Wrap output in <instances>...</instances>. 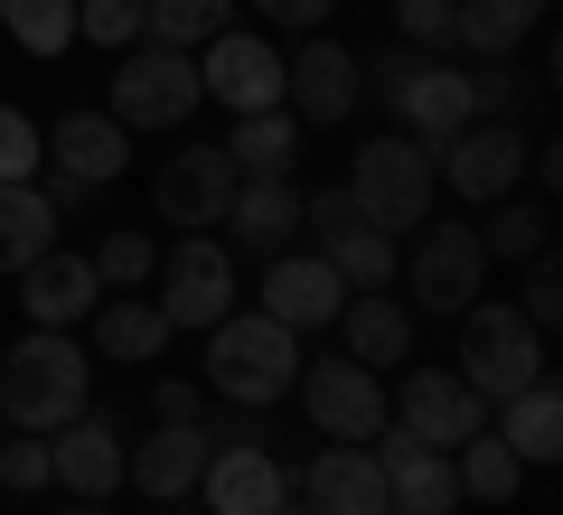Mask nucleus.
<instances>
[{
  "label": "nucleus",
  "mask_w": 563,
  "mask_h": 515,
  "mask_svg": "<svg viewBox=\"0 0 563 515\" xmlns=\"http://www.w3.org/2000/svg\"><path fill=\"white\" fill-rule=\"evenodd\" d=\"M38 159H47L38 122H29L20 103H0V188H10V179H38Z\"/></svg>",
  "instance_id": "obj_38"
},
{
  "label": "nucleus",
  "mask_w": 563,
  "mask_h": 515,
  "mask_svg": "<svg viewBox=\"0 0 563 515\" xmlns=\"http://www.w3.org/2000/svg\"><path fill=\"white\" fill-rule=\"evenodd\" d=\"M291 496H301L310 515H395L385 506V469H376L366 440H329V450L291 478Z\"/></svg>",
  "instance_id": "obj_16"
},
{
  "label": "nucleus",
  "mask_w": 563,
  "mask_h": 515,
  "mask_svg": "<svg viewBox=\"0 0 563 515\" xmlns=\"http://www.w3.org/2000/svg\"><path fill=\"white\" fill-rule=\"evenodd\" d=\"M310 254H320L329 272L347 281V291H385V281H395V262H404V244H395V235H376L366 216H347L339 235H320Z\"/></svg>",
  "instance_id": "obj_28"
},
{
  "label": "nucleus",
  "mask_w": 563,
  "mask_h": 515,
  "mask_svg": "<svg viewBox=\"0 0 563 515\" xmlns=\"http://www.w3.org/2000/svg\"><path fill=\"white\" fill-rule=\"evenodd\" d=\"M225 235H235L244 254L273 262L282 244L301 235V188H291V179H244V188H235V206H225Z\"/></svg>",
  "instance_id": "obj_25"
},
{
  "label": "nucleus",
  "mask_w": 563,
  "mask_h": 515,
  "mask_svg": "<svg viewBox=\"0 0 563 515\" xmlns=\"http://www.w3.org/2000/svg\"><path fill=\"white\" fill-rule=\"evenodd\" d=\"M198 488H207V506H217V515H273L282 496H291V478H282L273 440H217Z\"/></svg>",
  "instance_id": "obj_18"
},
{
  "label": "nucleus",
  "mask_w": 563,
  "mask_h": 515,
  "mask_svg": "<svg viewBox=\"0 0 563 515\" xmlns=\"http://www.w3.org/2000/svg\"><path fill=\"white\" fill-rule=\"evenodd\" d=\"M235 188H244V169L225 159V141H198V150H169L161 159L151 206H161V225H179V235H207V225H225Z\"/></svg>",
  "instance_id": "obj_9"
},
{
  "label": "nucleus",
  "mask_w": 563,
  "mask_h": 515,
  "mask_svg": "<svg viewBox=\"0 0 563 515\" xmlns=\"http://www.w3.org/2000/svg\"><path fill=\"white\" fill-rule=\"evenodd\" d=\"M225 20H235V0H141V38L151 47H188V57H198Z\"/></svg>",
  "instance_id": "obj_32"
},
{
  "label": "nucleus",
  "mask_w": 563,
  "mask_h": 515,
  "mask_svg": "<svg viewBox=\"0 0 563 515\" xmlns=\"http://www.w3.org/2000/svg\"><path fill=\"white\" fill-rule=\"evenodd\" d=\"M47 459H57V488L66 496H113L122 488V432L85 403L66 432H47Z\"/></svg>",
  "instance_id": "obj_20"
},
{
  "label": "nucleus",
  "mask_w": 563,
  "mask_h": 515,
  "mask_svg": "<svg viewBox=\"0 0 563 515\" xmlns=\"http://www.w3.org/2000/svg\"><path fill=\"white\" fill-rule=\"evenodd\" d=\"M207 450H217V432H207V422H151V432L122 450V478H132L151 506H179V496L207 478Z\"/></svg>",
  "instance_id": "obj_15"
},
{
  "label": "nucleus",
  "mask_w": 563,
  "mask_h": 515,
  "mask_svg": "<svg viewBox=\"0 0 563 515\" xmlns=\"http://www.w3.org/2000/svg\"><path fill=\"white\" fill-rule=\"evenodd\" d=\"M198 57H188V47H122V66H113V103H103V113L122 122V132H169V122H188L198 113Z\"/></svg>",
  "instance_id": "obj_6"
},
{
  "label": "nucleus",
  "mask_w": 563,
  "mask_h": 515,
  "mask_svg": "<svg viewBox=\"0 0 563 515\" xmlns=\"http://www.w3.org/2000/svg\"><path fill=\"white\" fill-rule=\"evenodd\" d=\"M329 328L347 337L339 357H357V366H404V357H413V310H404V300H385V291H347Z\"/></svg>",
  "instance_id": "obj_23"
},
{
  "label": "nucleus",
  "mask_w": 563,
  "mask_h": 515,
  "mask_svg": "<svg viewBox=\"0 0 563 515\" xmlns=\"http://www.w3.org/2000/svg\"><path fill=\"white\" fill-rule=\"evenodd\" d=\"M451 366H461V384L479 403H507L517 384L554 376V366H544V337L517 318V300H470V310H461V357H451Z\"/></svg>",
  "instance_id": "obj_3"
},
{
  "label": "nucleus",
  "mask_w": 563,
  "mask_h": 515,
  "mask_svg": "<svg viewBox=\"0 0 563 515\" xmlns=\"http://www.w3.org/2000/svg\"><path fill=\"white\" fill-rule=\"evenodd\" d=\"M432 179H442L461 206L517 198V179H526V132H517V122H461V132L432 150Z\"/></svg>",
  "instance_id": "obj_8"
},
{
  "label": "nucleus",
  "mask_w": 563,
  "mask_h": 515,
  "mask_svg": "<svg viewBox=\"0 0 563 515\" xmlns=\"http://www.w3.org/2000/svg\"><path fill=\"white\" fill-rule=\"evenodd\" d=\"M95 403V357L76 347V328H29L0 357V413L10 432H66Z\"/></svg>",
  "instance_id": "obj_1"
},
{
  "label": "nucleus",
  "mask_w": 563,
  "mask_h": 515,
  "mask_svg": "<svg viewBox=\"0 0 563 515\" xmlns=\"http://www.w3.org/2000/svg\"><path fill=\"white\" fill-rule=\"evenodd\" d=\"M282 113L301 122V132H329V122L357 113V57L339 38H301L282 57Z\"/></svg>",
  "instance_id": "obj_13"
},
{
  "label": "nucleus",
  "mask_w": 563,
  "mask_h": 515,
  "mask_svg": "<svg viewBox=\"0 0 563 515\" xmlns=\"http://www.w3.org/2000/svg\"><path fill=\"white\" fill-rule=\"evenodd\" d=\"M544 10L554 0H451V47H470V57H517L526 38L544 29Z\"/></svg>",
  "instance_id": "obj_27"
},
{
  "label": "nucleus",
  "mask_w": 563,
  "mask_h": 515,
  "mask_svg": "<svg viewBox=\"0 0 563 515\" xmlns=\"http://www.w3.org/2000/svg\"><path fill=\"white\" fill-rule=\"evenodd\" d=\"M76 38H95V47H141V0H76Z\"/></svg>",
  "instance_id": "obj_37"
},
{
  "label": "nucleus",
  "mask_w": 563,
  "mask_h": 515,
  "mask_svg": "<svg viewBox=\"0 0 563 515\" xmlns=\"http://www.w3.org/2000/svg\"><path fill=\"white\" fill-rule=\"evenodd\" d=\"M225 159H235L244 179H291V159H301V122L282 113H235V132H225Z\"/></svg>",
  "instance_id": "obj_29"
},
{
  "label": "nucleus",
  "mask_w": 563,
  "mask_h": 515,
  "mask_svg": "<svg viewBox=\"0 0 563 515\" xmlns=\"http://www.w3.org/2000/svg\"><path fill=\"white\" fill-rule=\"evenodd\" d=\"M291 394L320 422V440H376V422H385V384L357 357H301V384Z\"/></svg>",
  "instance_id": "obj_10"
},
{
  "label": "nucleus",
  "mask_w": 563,
  "mask_h": 515,
  "mask_svg": "<svg viewBox=\"0 0 563 515\" xmlns=\"http://www.w3.org/2000/svg\"><path fill=\"white\" fill-rule=\"evenodd\" d=\"M263 318H282V328L291 337H310V328H329V318H339V300H347V281L329 272L320 254H273L263 262Z\"/></svg>",
  "instance_id": "obj_17"
},
{
  "label": "nucleus",
  "mask_w": 563,
  "mask_h": 515,
  "mask_svg": "<svg viewBox=\"0 0 563 515\" xmlns=\"http://www.w3.org/2000/svg\"><path fill=\"white\" fill-rule=\"evenodd\" d=\"M57 515H113V506H103V496H76V506H57Z\"/></svg>",
  "instance_id": "obj_43"
},
{
  "label": "nucleus",
  "mask_w": 563,
  "mask_h": 515,
  "mask_svg": "<svg viewBox=\"0 0 563 515\" xmlns=\"http://www.w3.org/2000/svg\"><path fill=\"white\" fill-rule=\"evenodd\" d=\"M291 384H301V337L282 328V318L225 310L217 328H207V394H217V403L263 413V403H282Z\"/></svg>",
  "instance_id": "obj_2"
},
{
  "label": "nucleus",
  "mask_w": 563,
  "mask_h": 515,
  "mask_svg": "<svg viewBox=\"0 0 563 515\" xmlns=\"http://www.w3.org/2000/svg\"><path fill=\"white\" fill-rule=\"evenodd\" d=\"M366 450H376V469H385V506H395V515H451V506H461V469H451V450H422L395 413L376 422Z\"/></svg>",
  "instance_id": "obj_11"
},
{
  "label": "nucleus",
  "mask_w": 563,
  "mask_h": 515,
  "mask_svg": "<svg viewBox=\"0 0 563 515\" xmlns=\"http://www.w3.org/2000/svg\"><path fill=\"white\" fill-rule=\"evenodd\" d=\"M235 10H263V20L291 29V38H320V20L339 10V0H235Z\"/></svg>",
  "instance_id": "obj_41"
},
{
  "label": "nucleus",
  "mask_w": 563,
  "mask_h": 515,
  "mask_svg": "<svg viewBox=\"0 0 563 515\" xmlns=\"http://www.w3.org/2000/svg\"><path fill=\"white\" fill-rule=\"evenodd\" d=\"M385 413L404 422V432L422 440V450H461L470 432H488V403L461 384V366H432V376H404L395 394H385Z\"/></svg>",
  "instance_id": "obj_12"
},
{
  "label": "nucleus",
  "mask_w": 563,
  "mask_h": 515,
  "mask_svg": "<svg viewBox=\"0 0 563 515\" xmlns=\"http://www.w3.org/2000/svg\"><path fill=\"white\" fill-rule=\"evenodd\" d=\"M151 422H207L198 376H161V384H151Z\"/></svg>",
  "instance_id": "obj_42"
},
{
  "label": "nucleus",
  "mask_w": 563,
  "mask_h": 515,
  "mask_svg": "<svg viewBox=\"0 0 563 515\" xmlns=\"http://www.w3.org/2000/svg\"><path fill=\"white\" fill-rule=\"evenodd\" d=\"M198 85L225 113H273L282 103V47L254 38V29H217V38L198 47Z\"/></svg>",
  "instance_id": "obj_14"
},
{
  "label": "nucleus",
  "mask_w": 563,
  "mask_h": 515,
  "mask_svg": "<svg viewBox=\"0 0 563 515\" xmlns=\"http://www.w3.org/2000/svg\"><path fill=\"white\" fill-rule=\"evenodd\" d=\"M0 29H10L29 57H66V47H76V0H0Z\"/></svg>",
  "instance_id": "obj_34"
},
{
  "label": "nucleus",
  "mask_w": 563,
  "mask_h": 515,
  "mask_svg": "<svg viewBox=\"0 0 563 515\" xmlns=\"http://www.w3.org/2000/svg\"><path fill=\"white\" fill-rule=\"evenodd\" d=\"M517 318L536 337H554V318H563V272H554V244H544L536 262H526V300H517Z\"/></svg>",
  "instance_id": "obj_39"
},
{
  "label": "nucleus",
  "mask_w": 563,
  "mask_h": 515,
  "mask_svg": "<svg viewBox=\"0 0 563 515\" xmlns=\"http://www.w3.org/2000/svg\"><path fill=\"white\" fill-rule=\"evenodd\" d=\"M395 29H404V47H432V57H442L451 47V0H395Z\"/></svg>",
  "instance_id": "obj_40"
},
{
  "label": "nucleus",
  "mask_w": 563,
  "mask_h": 515,
  "mask_svg": "<svg viewBox=\"0 0 563 515\" xmlns=\"http://www.w3.org/2000/svg\"><path fill=\"white\" fill-rule=\"evenodd\" d=\"M47 244H57V206H47L29 179H10L0 188V272H29Z\"/></svg>",
  "instance_id": "obj_30"
},
{
  "label": "nucleus",
  "mask_w": 563,
  "mask_h": 515,
  "mask_svg": "<svg viewBox=\"0 0 563 515\" xmlns=\"http://www.w3.org/2000/svg\"><path fill=\"white\" fill-rule=\"evenodd\" d=\"M38 488H57L47 432H10V440H0V496H38Z\"/></svg>",
  "instance_id": "obj_36"
},
{
  "label": "nucleus",
  "mask_w": 563,
  "mask_h": 515,
  "mask_svg": "<svg viewBox=\"0 0 563 515\" xmlns=\"http://www.w3.org/2000/svg\"><path fill=\"white\" fill-rule=\"evenodd\" d=\"M554 244V206L544 198H488V225H479V254H507V262H536Z\"/></svg>",
  "instance_id": "obj_31"
},
{
  "label": "nucleus",
  "mask_w": 563,
  "mask_h": 515,
  "mask_svg": "<svg viewBox=\"0 0 563 515\" xmlns=\"http://www.w3.org/2000/svg\"><path fill=\"white\" fill-rule=\"evenodd\" d=\"M347 198H357V216L376 225V235H413V225L432 216V141H413V132L366 141L357 169H347Z\"/></svg>",
  "instance_id": "obj_4"
},
{
  "label": "nucleus",
  "mask_w": 563,
  "mask_h": 515,
  "mask_svg": "<svg viewBox=\"0 0 563 515\" xmlns=\"http://www.w3.org/2000/svg\"><path fill=\"white\" fill-rule=\"evenodd\" d=\"M395 113L413 122V141H432V150H442V141L461 132V122H479V113H470V76H461V66H451V57H422L413 76H404Z\"/></svg>",
  "instance_id": "obj_24"
},
{
  "label": "nucleus",
  "mask_w": 563,
  "mask_h": 515,
  "mask_svg": "<svg viewBox=\"0 0 563 515\" xmlns=\"http://www.w3.org/2000/svg\"><path fill=\"white\" fill-rule=\"evenodd\" d=\"M488 432H498L507 450L526 459V469H544V459H563V394H554V376L517 384V394L498 403V422H488Z\"/></svg>",
  "instance_id": "obj_26"
},
{
  "label": "nucleus",
  "mask_w": 563,
  "mask_h": 515,
  "mask_svg": "<svg viewBox=\"0 0 563 515\" xmlns=\"http://www.w3.org/2000/svg\"><path fill=\"white\" fill-rule=\"evenodd\" d=\"M479 272H488V254H479V225L470 216H422L413 254L395 262V281L413 291L404 310H432V318H461L470 300H479Z\"/></svg>",
  "instance_id": "obj_5"
},
{
  "label": "nucleus",
  "mask_w": 563,
  "mask_h": 515,
  "mask_svg": "<svg viewBox=\"0 0 563 515\" xmlns=\"http://www.w3.org/2000/svg\"><path fill=\"white\" fill-rule=\"evenodd\" d=\"M169 318H161V300L151 291H103L95 300V347H85V357H113V366H151L169 347Z\"/></svg>",
  "instance_id": "obj_22"
},
{
  "label": "nucleus",
  "mask_w": 563,
  "mask_h": 515,
  "mask_svg": "<svg viewBox=\"0 0 563 515\" xmlns=\"http://www.w3.org/2000/svg\"><path fill=\"white\" fill-rule=\"evenodd\" d=\"M95 300H103L95 262L66 254V244H47V254L20 272V310H29V328H76V318H95Z\"/></svg>",
  "instance_id": "obj_19"
},
{
  "label": "nucleus",
  "mask_w": 563,
  "mask_h": 515,
  "mask_svg": "<svg viewBox=\"0 0 563 515\" xmlns=\"http://www.w3.org/2000/svg\"><path fill=\"white\" fill-rule=\"evenodd\" d=\"M451 469H461V496H488V506H507V496L526 488V459L507 450L498 432H470L461 450H451Z\"/></svg>",
  "instance_id": "obj_33"
},
{
  "label": "nucleus",
  "mask_w": 563,
  "mask_h": 515,
  "mask_svg": "<svg viewBox=\"0 0 563 515\" xmlns=\"http://www.w3.org/2000/svg\"><path fill=\"white\" fill-rule=\"evenodd\" d=\"M47 159L57 169H76L85 188H113L122 169H132V132H122L113 113H57V132H38Z\"/></svg>",
  "instance_id": "obj_21"
},
{
  "label": "nucleus",
  "mask_w": 563,
  "mask_h": 515,
  "mask_svg": "<svg viewBox=\"0 0 563 515\" xmlns=\"http://www.w3.org/2000/svg\"><path fill=\"white\" fill-rule=\"evenodd\" d=\"M151 300H161L169 328H198V337H207L225 310H235V262H225V244H217V235H179V244H161Z\"/></svg>",
  "instance_id": "obj_7"
},
{
  "label": "nucleus",
  "mask_w": 563,
  "mask_h": 515,
  "mask_svg": "<svg viewBox=\"0 0 563 515\" xmlns=\"http://www.w3.org/2000/svg\"><path fill=\"white\" fill-rule=\"evenodd\" d=\"M85 262H95L103 291H151V272H161V244L141 235V225H113V235H103Z\"/></svg>",
  "instance_id": "obj_35"
}]
</instances>
